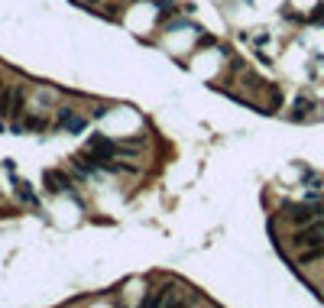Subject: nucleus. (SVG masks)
<instances>
[{"instance_id":"nucleus-3","label":"nucleus","mask_w":324,"mask_h":308,"mask_svg":"<svg viewBox=\"0 0 324 308\" xmlns=\"http://www.w3.org/2000/svg\"><path fill=\"white\" fill-rule=\"evenodd\" d=\"M292 243L299 246V250H302V246H318V243H324V217H318V221L299 227L295 237H292Z\"/></svg>"},{"instance_id":"nucleus-12","label":"nucleus","mask_w":324,"mask_h":308,"mask_svg":"<svg viewBox=\"0 0 324 308\" xmlns=\"http://www.w3.org/2000/svg\"><path fill=\"white\" fill-rule=\"evenodd\" d=\"M84 4H87V7H98V4H101V0H84Z\"/></svg>"},{"instance_id":"nucleus-13","label":"nucleus","mask_w":324,"mask_h":308,"mask_svg":"<svg viewBox=\"0 0 324 308\" xmlns=\"http://www.w3.org/2000/svg\"><path fill=\"white\" fill-rule=\"evenodd\" d=\"M0 81H4V78H0ZM0 91H4V85H0Z\"/></svg>"},{"instance_id":"nucleus-7","label":"nucleus","mask_w":324,"mask_h":308,"mask_svg":"<svg viewBox=\"0 0 324 308\" xmlns=\"http://www.w3.org/2000/svg\"><path fill=\"white\" fill-rule=\"evenodd\" d=\"M318 260H324V243H318V246H302L299 257H295L299 266H311V263H318Z\"/></svg>"},{"instance_id":"nucleus-11","label":"nucleus","mask_w":324,"mask_h":308,"mask_svg":"<svg viewBox=\"0 0 324 308\" xmlns=\"http://www.w3.org/2000/svg\"><path fill=\"white\" fill-rule=\"evenodd\" d=\"M308 20H311V23H324V4H318V7H314Z\"/></svg>"},{"instance_id":"nucleus-2","label":"nucleus","mask_w":324,"mask_h":308,"mask_svg":"<svg viewBox=\"0 0 324 308\" xmlns=\"http://www.w3.org/2000/svg\"><path fill=\"white\" fill-rule=\"evenodd\" d=\"M0 114L4 117H20L26 114V85H13L0 91Z\"/></svg>"},{"instance_id":"nucleus-8","label":"nucleus","mask_w":324,"mask_h":308,"mask_svg":"<svg viewBox=\"0 0 324 308\" xmlns=\"http://www.w3.org/2000/svg\"><path fill=\"white\" fill-rule=\"evenodd\" d=\"M10 175H13V188H16V195H20V198H23L30 208H39V198H36V191H33V188H30V185H26L23 179H16V172H10Z\"/></svg>"},{"instance_id":"nucleus-5","label":"nucleus","mask_w":324,"mask_h":308,"mask_svg":"<svg viewBox=\"0 0 324 308\" xmlns=\"http://www.w3.org/2000/svg\"><path fill=\"white\" fill-rule=\"evenodd\" d=\"M46 188H49V195H72V179L62 169H49L46 172Z\"/></svg>"},{"instance_id":"nucleus-9","label":"nucleus","mask_w":324,"mask_h":308,"mask_svg":"<svg viewBox=\"0 0 324 308\" xmlns=\"http://www.w3.org/2000/svg\"><path fill=\"white\" fill-rule=\"evenodd\" d=\"M308 110H314V101L308 98V94H299L295 104H292V117L295 120H305V117H308Z\"/></svg>"},{"instance_id":"nucleus-1","label":"nucleus","mask_w":324,"mask_h":308,"mask_svg":"<svg viewBox=\"0 0 324 308\" xmlns=\"http://www.w3.org/2000/svg\"><path fill=\"white\" fill-rule=\"evenodd\" d=\"M282 211H285V217H288V221H292L295 227H305V224L318 221V217L324 214V208H321V205H314V201H302V205H292V201H285Z\"/></svg>"},{"instance_id":"nucleus-10","label":"nucleus","mask_w":324,"mask_h":308,"mask_svg":"<svg viewBox=\"0 0 324 308\" xmlns=\"http://www.w3.org/2000/svg\"><path fill=\"white\" fill-rule=\"evenodd\" d=\"M26 130H36V133H42V130H49V120L42 117V114H20Z\"/></svg>"},{"instance_id":"nucleus-6","label":"nucleus","mask_w":324,"mask_h":308,"mask_svg":"<svg viewBox=\"0 0 324 308\" xmlns=\"http://www.w3.org/2000/svg\"><path fill=\"white\" fill-rule=\"evenodd\" d=\"M55 127H58V130H68V133H81V130H84V120L78 117L72 107H58V114H55Z\"/></svg>"},{"instance_id":"nucleus-4","label":"nucleus","mask_w":324,"mask_h":308,"mask_svg":"<svg viewBox=\"0 0 324 308\" xmlns=\"http://www.w3.org/2000/svg\"><path fill=\"white\" fill-rule=\"evenodd\" d=\"M87 153L94 156L98 162H104V159H113L117 156V143H110L107 136H101V133H91V139H87Z\"/></svg>"}]
</instances>
